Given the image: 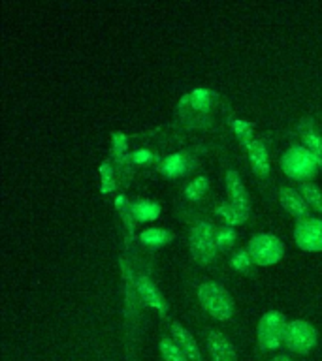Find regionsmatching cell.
Listing matches in <instances>:
<instances>
[{
  "instance_id": "6da1fadb",
  "label": "cell",
  "mask_w": 322,
  "mask_h": 361,
  "mask_svg": "<svg viewBox=\"0 0 322 361\" xmlns=\"http://www.w3.org/2000/svg\"><path fill=\"white\" fill-rule=\"evenodd\" d=\"M198 301L215 320L228 322L234 314V301L230 293L226 292V288L220 286L219 282H202L198 286Z\"/></svg>"
},
{
  "instance_id": "7a4b0ae2",
  "label": "cell",
  "mask_w": 322,
  "mask_h": 361,
  "mask_svg": "<svg viewBox=\"0 0 322 361\" xmlns=\"http://www.w3.org/2000/svg\"><path fill=\"white\" fill-rule=\"evenodd\" d=\"M189 245H191L192 256L200 264H213L215 258H217V250H219V247H217V231L205 220H200V222L192 226Z\"/></svg>"
},
{
  "instance_id": "3957f363",
  "label": "cell",
  "mask_w": 322,
  "mask_h": 361,
  "mask_svg": "<svg viewBox=\"0 0 322 361\" xmlns=\"http://www.w3.org/2000/svg\"><path fill=\"white\" fill-rule=\"evenodd\" d=\"M287 318L279 310H268L258 322L256 337L258 346L266 352L277 350L285 343V331H287Z\"/></svg>"
},
{
  "instance_id": "277c9868",
  "label": "cell",
  "mask_w": 322,
  "mask_h": 361,
  "mask_svg": "<svg viewBox=\"0 0 322 361\" xmlns=\"http://www.w3.org/2000/svg\"><path fill=\"white\" fill-rule=\"evenodd\" d=\"M251 258L256 265H273L285 256V245L279 237L271 233H258L249 241Z\"/></svg>"
},
{
  "instance_id": "5b68a950",
  "label": "cell",
  "mask_w": 322,
  "mask_h": 361,
  "mask_svg": "<svg viewBox=\"0 0 322 361\" xmlns=\"http://www.w3.org/2000/svg\"><path fill=\"white\" fill-rule=\"evenodd\" d=\"M285 344L290 352L309 354L316 346V329L305 320H292L287 324Z\"/></svg>"
},
{
  "instance_id": "8992f818",
  "label": "cell",
  "mask_w": 322,
  "mask_h": 361,
  "mask_svg": "<svg viewBox=\"0 0 322 361\" xmlns=\"http://www.w3.org/2000/svg\"><path fill=\"white\" fill-rule=\"evenodd\" d=\"M294 239H296V245L305 252H322V220H299L294 230Z\"/></svg>"
},
{
  "instance_id": "52a82bcc",
  "label": "cell",
  "mask_w": 322,
  "mask_h": 361,
  "mask_svg": "<svg viewBox=\"0 0 322 361\" xmlns=\"http://www.w3.org/2000/svg\"><path fill=\"white\" fill-rule=\"evenodd\" d=\"M282 169L294 179H304L315 173L316 162L309 151H305L302 147H292L282 157Z\"/></svg>"
},
{
  "instance_id": "ba28073f",
  "label": "cell",
  "mask_w": 322,
  "mask_h": 361,
  "mask_svg": "<svg viewBox=\"0 0 322 361\" xmlns=\"http://www.w3.org/2000/svg\"><path fill=\"white\" fill-rule=\"evenodd\" d=\"M226 190L230 194L232 205L236 209L237 213L242 214L243 220L249 219V214H251V197H249V192L243 185L242 177L237 173L236 169H230V171H226Z\"/></svg>"
},
{
  "instance_id": "9c48e42d",
  "label": "cell",
  "mask_w": 322,
  "mask_h": 361,
  "mask_svg": "<svg viewBox=\"0 0 322 361\" xmlns=\"http://www.w3.org/2000/svg\"><path fill=\"white\" fill-rule=\"evenodd\" d=\"M208 350L213 361H237L236 348L219 329H208Z\"/></svg>"
},
{
  "instance_id": "30bf717a",
  "label": "cell",
  "mask_w": 322,
  "mask_h": 361,
  "mask_svg": "<svg viewBox=\"0 0 322 361\" xmlns=\"http://www.w3.org/2000/svg\"><path fill=\"white\" fill-rule=\"evenodd\" d=\"M136 290L140 293L141 301L153 309H157L160 314H166L168 312V303L166 299L162 298V293L158 292V288L155 286V282L145 275H140L136 279Z\"/></svg>"
},
{
  "instance_id": "8fae6325",
  "label": "cell",
  "mask_w": 322,
  "mask_h": 361,
  "mask_svg": "<svg viewBox=\"0 0 322 361\" xmlns=\"http://www.w3.org/2000/svg\"><path fill=\"white\" fill-rule=\"evenodd\" d=\"M279 202L288 213L298 216L299 220L309 219V205L305 202V197L302 196V192L294 190V188H281L279 190Z\"/></svg>"
},
{
  "instance_id": "7c38bea8",
  "label": "cell",
  "mask_w": 322,
  "mask_h": 361,
  "mask_svg": "<svg viewBox=\"0 0 322 361\" xmlns=\"http://www.w3.org/2000/svg\"><path fill=\"white\" fill-rule=\"evenodd\" d=\"M172 337H174V341L177 343V346L185 352V355L189 360L202 361V352L198 348L196 341H194V337L191 335V331H186V327L181 326L179 322H174V324H172Z\"/></svg>"
},
{
  "instance_id": "4fadbf2b",
  "label": "cell",
  "mask_w": 322,
  "mask_h": 361,
  "mask_svg": "<svg viewBox=\"0 0 322 361\" xmlns=\"http://www.w3.org/2000/svg\"><path fill=\"white\" fill-rule=\"evenodd\" d=\"M298 130L299 134H302V140H304L305 147H307V151L313 154L316 166L322 169V137L318 135V132L313 128L311 118H304V121L299 123Z\"/></svg>"
},
{
  "instance_id": "5bb4252c",
  "label": "cell",
  "mask_w": 322,
  "mask_h": 361,
  "mask_svg": "<svg viewBox=\"0 0 322 361\" xmlns=\"http://www.w3.org/2000/svg\"><path fill=\"white\" fill-rule=\"evenodd\" d=\"M249 152V162H251V168L256 175L260 177H268L270 173V158H268V151H266V145L260 140H253L247 145Z\"/></svg>"
},
{
  "instance_id": "9a60e30c",
  "label": "cell",
  "mask_w": 322,
  "mask_h": 361,
  "mask_svg": "<svg viewBox=\"0 0 322 361\" xmlns=\"http://www.w3.org/2000/svg\"><path fill=\"white\" fill-rule=\"evenodd\" d=\"M130 209H132V219L138 222H149V220L158 219L160 214V205L155 202H147V200L136 202L134 205H130Z\"/></svg>"
},
{
  "instance_id": "2e32d148",
  "label": "cell",
  "mask_w": 322,
  "mask_h": 361,
  "mask_svg": "<svg viewBox=\"0 0 322 361\" xmlns=\"http://www.w3.org/2000/svg\"><path fill=\"white\" fill-rule=\"evenodd\" d=\"M299 192H302V196L305 197V202L309 207H313L316 213L322 214V190L315 183H311V180H302V186H299Z\"/></svg>"
},
{
  "instance_id": "e0dca14e",
  "label": "cell",
  "mask_w": 322,
  "mask_h": 361,
  "mask_svg": "<svg viewBox=\"0 0 322 361\" xmlns=\"http://www.w3.org/2000/svg\"><path fill=\"white\" fill-rule=\"evenodd\" d=\"M174 239V235L166 230H160V228H149V230H143L140 233V241L147 247H160V245H166Z\"/></svg>"
},
{
  "instance_id": "ac0fdd59",
  "label": "cell",
  "mask_w": 322,
  "mask_h": 361,
  "mask_svg": "<svg viewBox=\"0 0 322 361\" xmlns=\"http://www.w3.org/2000/svg\"><path fill=\"white\" fill-rule=\"evenodd\" d=\"M209 188V179L205 175H200L194 180H191L185 188V197L189 202H200L203 196H205V192Z\"/></svg>"
},
{
  "instance_id": "d6986e66",
  "label": "cell",
  "mask_w": 322,
  "mask_h": 361,
  "mask_svg": "<svg viewBox=\"0 0 322 361\" xmlns=\"http://www.w3.org/2000/svg\"><path fill=\"white\" fill-rule=\"evenodd\" d=\"M158 348H160L164 361H191L185 355V352L177 346L174 338H162L160 344H158Z\"/></svg>"
},
{
  "instance_id": "ffe728a7",
  "label": "cell",
  "mask_w": 322,
  "mask_h": 361,
  "mask_svg": "<svg viewBox=\"0 0 322 361\" xmlns=\"http://www.w3.org/2000/svg\"><path fill=\"white\" fill-rule=\"evenodd\" d=\"M232 130L236 132L237 140L242 141L245 147H247L253 140H256V137H254V126L251 123H247V121L234 118V121H232Z\"/></svg>"
},
{
  "instance_id": "44dd1931",
  "label": "cell",
  "mask_w": 322,
  "mask_h": 361,
  "mask_svg": "<svg viewBox=\"0 0 322 361\" xmlns=\"http://www.w3.org/2000/svg\"><path fill=\"white\" fill-rule=\"evenodd\" d=\"M162 171L168 177H179V175L185 173V158L181 154H172L164 160Z\"/></svg>"
},
{
  "instance_id": "7402d4cb",
  "label": "cell",
  "mask_w": 322,
  "mask_h": 361,
  "mask_svg": "<svg viewBox=\"0 0 322 361\" xmlns=\"http://www.w3.org/2000/svg\"><path fill=\"white\" fill-rule=\"evenodd\" d=\"M234 243H236V230L232 226L226 224L220 230H217V247H219V250H222V252L230 250Z\"/></svg>"
},
{
  "instance_id": "603a6c76",
  "label": "cell",
  "mask_w": 322,
  "mask_h": 361,
  "mask_svg": "<svg viewBox=\"0 0 322 361\" xmlns=\"http://www.w3.org/2000/svg\"><path fill=\"white\" fill-rule=\"evenodd\" d=\"M217 214H219L220 219H225L228 226H237L242 224V222H245V220L242 219V214L237 213L232 203L230 205H228V203H219V205H217Z\"/></svg>"
},
{
  "instance_id": "cb8c5ba5",
  "label": "cell",
  "mask_w": 322,
  "mask_h": 361,
  "mask_svg": "<svg viewBox=\"0 0 322 361\" xmlns=\"http://www.w3.org/2000/svg\"><path fill=\"white\" fill-rule=\"evenodd\" d=\"M253 258H251V254H249V250H237L234 256H232V267L236 271H239V273H249V269H251V265H253Z\"/></svg>"
},
{
  "instance_id": "d4e9b609",
  "label": "cell",
  "mask_w": 322,
  "mask_h": 361,
  "mask_svg": "<svg viewBox=\"0 0 322 361\" xmlns=\"http://www.w3.org/2000/svg\"><path fill=\"white\" fill-rule=\"evenodd\" d=\"M100 173H102V188L100 190L104 194H109V192L115 190V180H113V169H112V164L109 162H104L100 166Z\"/></svg>"
},
{
  "instance_id": "484cf974",
  "label": "cell",
  "mask_w": 322,
  "mask_h": 361,
  "mask_svg": "<svg viewBox=\"0 0 322 361\" xmlns=\"http://www.w3.org/2000/svg\"><path fill=\"white\" fill-rule=\"evenodd\" d=\"M126 137H124V134H113V152H115V157L121 158L124 157V152H126Z\"/></svg>"
},
{
  "instance_id": "4316f807",
  "label": "cell",
  "mask_w": 322,
  "mask_h": 361,
  "mask_svg": "<svg viewBox=\"0 0 322 361\" xmlns=\"http://www.w3.org/2000/svg\"><path fill=\"white\" fill-rule=\"evenodd\" d=\"M189 98H191V100H194V106L205 107V104L209 102V92L205 89H198V90H194V92H192Z\"/></svg>"
},
{
  "instance_id": "83f0119b",
  "label": "cell",
  "mask_w": 322,
  "mask_h": 361,
  "mask_svg": "<svg viewBox=\"0 0 322 361\" xmlns=\"http://www.w3.org/2000/svg\"><path fill=\"white\" fill-rule=\"evenodd\" d=\"M147 158H149V152H145V151H140L134 154L136 162H143V160H147Z\"/></svg>"
},
{
  "instance_id": "f1b7e54d",
  "label": "cell",
  "mask_w": 322,
  "mask_h": 361,
  "mask_svg": "<svg viewBox=\"0 0 322 361\" xmlns=\"http://www.w3.org/2000/svg\"><path fill=\"white\" fill-rule=\"evenodd\" d=\"M270 361H292V360H290L288 355H277V357H273V360Z\"/></svg>"
}]
</instances>
